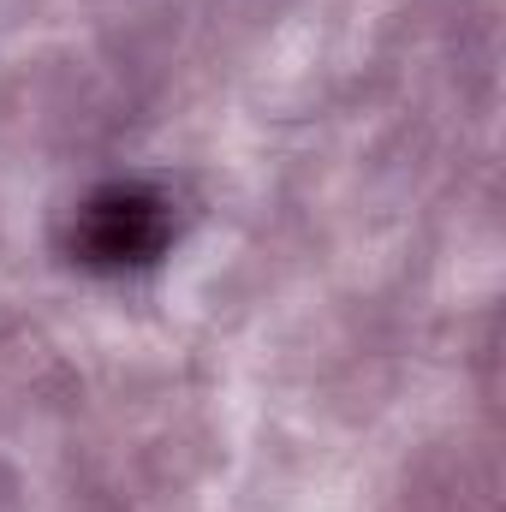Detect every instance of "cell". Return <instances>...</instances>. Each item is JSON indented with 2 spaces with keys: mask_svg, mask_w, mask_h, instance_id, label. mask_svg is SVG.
Returning <instances> with one entry per match:
<instances>
[{
  "mask_svg": "<svg viewBox=\"0 0 506 512\" xmlns=\"http://www.w3.org/2000/svg\"><path fill=\"white\" fill-rule=\"evenodd\" d=\"M179 233V215H173V197L149 179H108L96 185L78 209H72V227H66V251L78 268H96V274H126V268H149L161 262L167 245Z\"/></svg>",
  "mask_w": 506,
  "mask_h": 512,
  "instance_id": "obj_1",
  "label": "cell"
}]
</instances>
